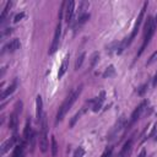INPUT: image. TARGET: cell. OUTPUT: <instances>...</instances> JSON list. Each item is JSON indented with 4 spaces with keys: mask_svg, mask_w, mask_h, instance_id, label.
I'll use <instances>...</instances> for the list:
<instances>
[{
    "mask_svg": "<svg viewBox=\"0 0 157 157\" xmlns=\"http://www.w3.org/2000/svg\"><path fill=\"white\" fill-rule=\"evenodd\" d=\"M81 91H82V85H80L78 87H76V88L65 98V101L63 102V104L60 105V108H59V110H58V113H56V123H59V121L63 120L64 115L67 113V110L71 108V105H72V104L75 103V101L78 98Z\"/></svg>",
    "mask_w": 157,
    "mask_h": 157,
    "instance_id": "cell-1",
    "label": "cell"
},
{
    "mask_svg": "<svg viewBox=\"0 0 157 157\" xmlns=\"http://www.w3.org/2000/svg\"><path fill=\"white\" fill-rule=\"evenodd\" d=\"M156 27H157V16L153 18L152 16H148L147 20H146V23H145V32H144V42H142V45H141V49L137 55H141L142 52L145 50L146 45L150 43L155 31H156Z\"/></svg>",
    "mask_w": 157,
    "mask_h": 157,
    "instance_id": "cell-2",
    "label": "cell"
},
{
    "mask_svg": "<svg viewBox=\"0 0 157 157\" xmlns=\"http://www.w3.org/2000/svg\"><path fill=\"white\" fill-rule=\"evenodd\" d=\"M39 147L42 152H47L48 150V137H47V119L45 115L40 120V134H39Z\"/></svg>",
    "mask_w": 157,
    "mask_h": 157,
    "instance_id": "cell-3",
    "label": "cell"
},
{
    "mask_svg": "<svg viewBox=\"0 0 157 157\" xmlns=\"http://www.w3.org/2000/svg\"><path fill=\"white\" fill-rule=\"evenodd\" d=\"M60 36H61V20H59V22L56 25V28H55V32H54V37H53V42H52V45H50L49 54H53V53L56 52V49L59 47V42H60Z\"/></svg>",
    "mask_w": 157,
    "mask_h": 157,
    "instance_id": "cell-4",
    "label": "cell"
},
{
    "mask_svg": "<svg viewBox=\"0 0 157 157\" xmlns=\"http://www.w3.org/2000/svg\"><path fill=\"white\" fill-rule=\"evenodd\" d=\"M21 107H22V102H17L16 104V109L15 112L10 115V120H9V128L13 131H16V128H17V124H18V112H21Z\"/></svg>",
    "mask_w": 157,
    "mask_h": 157,
    "instance_id": "cell-5",
    "label": "cell"
},
{
    "mask_svg": "<svg viewBox=\"0 0 157 157\" xmlns=\"http://www.w3.org/2000/svg\"><path fill=\"white\" fill-rule=\"evenodd\" d=\"M146 105H147V102L146 101H144L141 104H139L137 107H136V109L132 112V114H131V119H130V124H132V123H135L140 117H141V114H142V112L145 110V108H146Z\"/></svg>",
    "mask_w": 157,
    "mask_h": 157,
    "instance_id": "cell-6",
    "label": "cell"
},
{
    "mask_svg": "<svg viewBox=\"0 0 157 157\" xmlns=\"http://www.w3.org/2000/svg\"><path fill=\"white\" fill-rule=\"evenodd\" d=\"M74 12H75V1H69L66 4V10H65V21L67 23L72 21Z\"/></svg>",
    "mask_w": 157,
    "mask_h": 157,
    "instance_id": "cell-7",
    "label": "cell"
},
{
    "mask_svg": "<svg viewBox=\"0 0 157 157\" xmlns=\"http://www.w3.org/2000/svg\"><path fill=\"white\" fill-rule=\"evenodd\" d=\"M44 114H43V102H42V97L37 96L36 98V118L38 121H40L43 119Z\"/></svg>",
    "mask_w": 157,
    "mask_h": 157,
    "instance_id": "cell-8",
    "label": "cell"
},
{
    "mask_svg": "<svg viewBox=\"0 0 157 157\" xmlns=\"http://www.w3.org/2000/svg\"><path fill=\"white\" fill-rule=\"evenodd\" d=\"M20 45H21V43H20V40L17 39V38H13L12 40H10L5 47H4V50L2 52H9V53H12V52H15L16 49H18L20 48Z\"/></svg>",
    "mask_w": 157,
    "mask_h": 157,
    "instance_id": "cell-9",
    "label": "cell"
},
{
    "mask_svg": "<svg viewBox=\"0 0 157 157\" xmlns=\"http://www.w3.org/2000/svg\"><path fill=\"white\" fill-rule=\"evenodd\" d=\"M131 150H132V140H128L124 144L121 151L119 152V157H129L131 153Z\"/></svg>",
    "mask_w": 157,
    "mask_h": 157,
    "instance_id": "cell-10",
    "label": "cell"
},
{
    "mask_svg": "<svg viewBox=\"0 0 157 157\" xmlns=\"http://www.w3.org/2000/svg\"><path fill=\"white\" fill-rule=\"evenodd\" d=\"M103 101H104V92H101V94L98 97H96L93 101H91L93 103V107H92V110L93 112H98L103 104Z\"/></svg>",
    "mask_w": 157,
    "mask_h": 157,
    "instance_id": "cell-11",
    "label": "cell"
},
{
    "mask_svg": "<svg viewBox=\"0 0 157 157\" xmlns=\"http://www.w3.org/2000/svg\"><path fill=\"white\" fill-rule=\"evenodd\" d=\"M32 135H33V130H32V128H31V120L28 119V120H27V123H26L25 130H23V139H25V142L31 141Z\"/></svg>",
    "mask_w": 157,
    "mask_h": 157,
    "instance_id": "cell-12",
    "label": "cell"
},
{
    "mask_svg": "<svg viewBox=\"0 0 157 157\" xmlns=\"http://www.w3.org/2000/svg\"><path fill=\"white\" fill-rule=\"evenodd\" d=\"M16 142V135H13L11 139H9V140H6L4 144H2V146H1V152L2 153H6L12 146H13V144Z\"/></svg>",
    "mask_w": 157,
    "mask_h": 157,
    "instance_id": "cell-13",
    "label": "cell"
},
{
    "mask_svg": "<svg viewBox=\"0 0 157 157\" xmlns=\"http://www.w3.org/2000/svg\"><path fill=\"white\" fill-rule=\"evenodd\" d=\"M67 66H69V55H66L65 59L63 60V64H61V66L59 69V72H58V78H61L64 76V74L67 70Z\"/></svg>",
    "mask_w": 157,
    "mask_h": 157,
    "instance_id": "cell-14",
    "label": "cell"
},
{
    "mask_svg": "<svg viewBox=\"0 0 157 157\" xmlns=\"http://www.w3.org/2000/svg\"><path fill=\"white\" fill-rule=\"evenodd\" d=\"M16 87H17V82H16V81H13V82H12V83H11V85L7 87V88H5V90L2 91L1 99H5L6 97H9V96H10V94H11V93H12V92L16 90Z\"/></svg>",
    "mask_w": 157,
    "mask_h": 157,
    "instance_id": "cell-15",
    "label": "cell"
},
{
    "mask_svg": "<svg viewBox=\"0 0 157 157\" xmlns=\"http://www.w3.org/2000/svg\"><path fill=\"white\" fill-rule=\"evenodd\" d=\"M25 141L21 144V145H18V146H16L15 147V150H13V152H12V156L11 157H22L23 156V146H25Z\"/></svg>",
    "mask_w": 157,
    "mask_h": 157,
    "instance_id": "cell-16",
    "label": "cell"
},
{
    "mask_svg": "<svg viewBox=\"0 0 157 157\" xmlns=\"http://www.w3.org/2000/svg\"><path fill=\"white\" fill-rule=\"evenodd\" d=\"M114 74H115L114 66H113V65H109V66L105 69V71L103 72V76H104V77H110V76H113Z\"/></svg>",
    "mask_w": 157,
    "mask_h": 157,
    "instance_id": "cell-17",
    "label": "cell"
},
{
    "mask_svg": "<svg viewBox=\"0 0 157 157\" xmlns=\"http://www.w3.org/2000/svg\"><path fill=\"white\" fill-rule=\"evenodd\" d=\"M85 56H86V54H85V53H81V54H80V56L77 58V60H76V63H75V70H77V69H78V67L82 65Z\"/></svg>",
    "mask_w": 157,
    "mask_h": 157,
    "instance_id": "cell-18",
    "label": "cell"
},
{
    "mask_svg": "<svg viewBox=\"0 0 157 157\" xmlns=\"http://www.w3.org/2000/svg\"><path fill=\"white\" fill-rule=\"evenodd\" d=\"M56 153H58V144H56L55 137L52 136V155L56 156Z\"/></svg>",
    "mask_w": 157,
    "mask_h": 157,
    "instance_id": "cell-19",
    "label": "cell"
},
{
    "mask_svg": "<svg viewBox=\"0 0 157 157\" xmlns=\"http://www.w3.org/2000/svg\"><path fill=\"white\" fill-rule=\"evenodd\" d=\"M88 18H90V13H83V15H81V16L77 18V25H82V23H85Z\"/></svg>",
    "mask_w": 157,
    "mask_h": 157,
    "instance_id": "cell-20",
    "label": "cell"
},
{
    "mask_svg": "<svg viewBox=\"0 0 157 157\" xmlns=\"http://www.w3.org/2000/svg\"><path fill=\"white\" fill-rule=\"evenodd\" d=\"M10 6H11V2L9 1V2L6 4V6H5V9H4V11H2V13H1V16H0V22H2V21H4V18H5V16H6V13H7L9 9H10Z\"/></svg>",
    "mask_w": 157,
    "mask_h": 157,
    "instance_id": "cell-21",
    "label": "cell"
},
{
    "mask_svg": "<svg viewBox=\"0 0 157 157\" xmlns=\"http://www.w3.org/2000/svg\"><path fill=\"white\" fill-rule=\"evenodd\" d=\"M83 155H85V150H83L82 147H78V148L74 152V157H83Z\"/></svg>",
    "mask_w": 157,
    "mask_h": 157,
    "instance_id": "cell-22",
    "label": "cell"
},
{
    "mask_svg": "<svg viewBox=\"0 0 157 157\" xmlns=\"http://www.w3.org/2000/svg\"><path fill=\"white\" fill-rule=\"evenodd\" d=\"M156 58H157V50H156V52H155V53H153V54L150 56V60L147 61V65H150L151 63H153V61L156 60Z\"/></svg>",
    "mask_w": 157,
    "mask_h": 157,
    "instance_id": "cell-23",
    "label": "cell"
},
{
    "mask_svg": "<svg viewBox=\"0 0 157 157\" xmlns=\"http://www.w3.org/2000/svg\"><path fill=\"white\" fill-rule=\"evenodd\" d=\"M110 153H112V147H109V148H107L104 152H103V155H102V157H109L110 156Z\"/></svg>",
    "mask_w": 157,
    "mask_h": 157,
    "instance_id": "cell-24",
    "label": "cell"
},
{
    "mask_svg": "<svg viewBox=\"0 0 157 157\" xmlns=\"http://www.w3.org/2000/svg\"><path fill=\"white\" fill-rule=\"evenodd\" d=\"M146 87H147V85H146V83H145V85H142V86L140 87V90H139V92H137V93H139L140 96H141V94H144V92L146 91Z\"/></svg>",
    "mask_w": 157,
    "mask_h": 157,
    "instance_id": "cell-25",
    "label": "cell"
},
{
    "mask_svg": "<svg viewBox=\"0 0 157 157\" xmlns=\"http://www.w3.org/2000/svg\"><path fill=\"white\" fill-rule=\"evenodd\" d=\"M23 16H25V13H23V12H21V13H17V15L15 16V20H13V21H15V22H17V21H20V20H21Z\"/></svg>",
    "mask_w": 157,
    "mask_h": 157,
    "instance_id": "cell-26",
    "label": "cell"
},
{
    "mask_svg": "<svg viewBox=\"0 0 157 157\" xmlns=\"http://www.w3.org/2000/svg\"><path fill=\"white\" fill-rule=\"evenodd\" d=\"M156 85H157V72L155 74V76H153V78H152V86L156 87Z\"/></svg>",
    "mask_w": 157,
    "mask_h": 157,
    "instance_id": "cell-27",
    "label": "cell"
},
{
    "mask_svg": "<svg viewBox=\"0 0 157 157\" xmlns=\"http://www.w3.org/2000/svg\"><path fill=\"white\" fill-rule=\"evenodd\" d=\"M137 157H146V150H141V152L139 153Z\"/></svg>",
    "mask_w": 157,
    "mask_h": 157,
    "instance_id": "cell-28",
    "label": "cell"
},
{
    "mask_svg": "<svg viewBox=\"0 0 157 157\" xmlns=\"http://www.w3.org/2000/svg\"><path fill=\"white\" fill-rule=\"evenodd\" d=\"M156 141H157V134H156Z\"/></svg>",
    "mask_w": 157,
    "mask_h": 157,
    "instance_id": "cell-29",
    "label": "cell"
}]
</instances>
